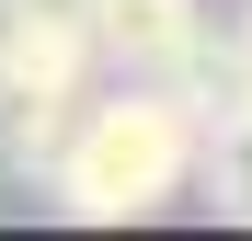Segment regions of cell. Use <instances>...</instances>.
<instances>
[{"label":"cell","instance_id":"2","mask_svg":"<svg viewBox=\"0 0 252 241\" xmlns=\"http://www.w3.org/2000/svg\"><path fill=\"white\" fill-rule=\"evenodd\" d=\"M206 46L195 0H92V58H115L126 80H184Z\"/></svg>","mask_w":252,"mask_h":241},{"label":"cell","instance_id":"4","mask_svg":"<svg viewBox=\"0 0 252 241\" xmlns=\"http://www.w3.org/2000/svg\"><path fill=\"white\" fill-rule=\"evenodd\" d=\"M0 23H58V34H92V0H0Z\"/></svg>","mask_w":252,"mask_h":241},{"label":"cell","instance_id":"3","mask_svg":"<svg viewBox=\"0 0 252 241\" xmlns=\"http://www.w3.org/2000/svg\"><path fill=\"white\" fill-rule=\"evenodd\" d=\"M69 115H80V92H23V103H0V161H12V172H46L58 138H69Z\"/></svg>","mask_w":252,"mask_h":241},{"label":"cell","instance_id":"1","mask_svg":"<svg viewBox=\"0 0 252 241\" xmlns=\"http://www.w3.org/2000/svg\"><path fill=\"white\" fill-rule=\"evenodd\" d=\"M195 149H206V103L184 80H126V92H80L69 138L46 161L58 207L92 218V230H126V218H160L172 195L195 184Z\"/></svg>","mask_w":252,"mask_h":241},{"label":"cell","instance_id":"5","mask_svg":"<svg viewBox=\"0 0 252 241\" xmlns=\"http://www.w3.org/2000/svg\"><path fill=\"white\" fill-rule=\"evenodd\" d=\"M241 115H252V23H241Z\"/></svg>","mask_w":252,"mask_h":241}]
</instances>
